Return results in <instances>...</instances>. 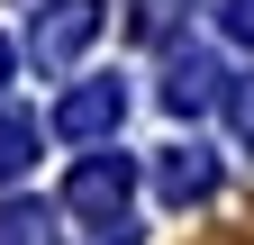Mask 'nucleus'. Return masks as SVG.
Returning <instances> with one entry per match:
<instances>
[{
	"label": "nucleus",
	"instance_id": "obj_9",
	"mask_svg": "<svg viewBox=\"0 0 254 245\" xmlns=\"http://www.w3.org/2000/svg\"><path fill=\"white\" fill-rule=\"evenodd\" d=\"M218 27H227L236 46H254V0H218Z\"/></svg>",
	"mask_w": 254,
	"mask_h": 245
},
{
	"label": "nucleus",
	"instance_id": "obj_7",
	"mask_svg": "<svg viewBox=\"0 0 254 245\" xmlns=\"http://www.w3.org/2000/svg\"><path fill=\"white\" fill-rule=\"evenodd\" d=\"M27 155H37V118H27V109H0V182H9Z\"/></svg>",
	"mask_w": 254,
	"mask_h": 245
},
{
	"label": "nucleus",
	"instance_id": "obj_4",
	"mask_svg": "<svg viewBox=\"0 0 254 245\" xmlns=\"http://www.w3.org/2000/svg\"><path fill=\"white\" fill-rule=\"evenodd\" d=\"M154 191H164L173 209H200V200L218 191V164H209V155H190V145H182V155H164V164H154Z\"/></svg>",
	"mask_w": 254,
	"mask_h": 245
},
{
	"label": "nucleus",
	"instance_id": "obj_6",
	"mask_svg": "<svg viewBox=\"0 0 254 245\" xmlns=\"http://www.w3.org/2000/svg\"><path fill=\"white\" fill-rule=\"evenodd\" d=\"M0 245H55V209L46 200H9L0 209Z\"/></svg>",
	"mask_w": 254,
	"mask_h": 245
},
{
	"label": "nucleus",
	"instance_id": "obj_1",
	"mask_svg": "<svg viewBox=\"0 0 254 245\" xmlns=\"http://www.w3.org/2000/svg\"><path fill=\"white\" fill-rule=\"evenodd\" d=\"M127 191H136V164H127V155H91V164L73 173V191H64V200L91 218L82 245H127V236H136V227H127Z\"/></svg>",
	"mask_w": 254,
	"mask_h": 245
},
{
	"label": "nucleus",
	"instance_id": "obj_2",
	"mask_svg": "<svg viewBox=\"0 0 254 245\" xmlns=\"http://www.w3.org/2000/svg\"><path fill=\"white\" fill-rule=\"evenodd\" d=\"M100 18H109L100 0H46V18L27 27V46H37V64H46V73H64V64H73V55H82L91 37H100Z\"/></svg>",
	"mask_w": 254,
	"mask_h": 245
},
{
	"label": "nucleus",
	"instance_id": "obj_10",
	"mask_svg": "<svg viewBox=\"0 0 254 245\" xmlns=\"http://www.w3.org/2000/svg\"><path fill=\"white\" fill-rule=\"evenodd\" d=\"M0 82H9V37H0Z\"/></svg>",
	"mask_w": 254,
	"mask_h": 245
},
{
	"label": "nucleus",
	"instance_id": "obj_3",
	"mask_svg": "<svg viewBox=\"0 0 254 245\" xmlns=\"http://www.w3.org/2000/svg\"><path fill=\"white\" fill-rule=\"evenodd\" d=\"M118 118H127V91H118V82H82L73 100L55 109V127H64V136H109Z\"/></svg>",
	"mask_w": 254,
	"mask_h": 245
},
{
	"label": "nucleus",
	"instance_id": "obj_8",
	"mask_svg": "<svg viewBox=\"0 0 254 245\" xmlns=\"http://www.w3.org/2000/svg\"><path fill=\"white\" fill-rule=\"evenodd\" d=\"M227 118H236V136L254 145V73H236V91H227Z\"/></svg>",
	"mask_w": 254,
	"mask_h": 245
},
{
	"label": "nucleus",
	"instance_id": "obj_5",
	"mask_svg": "<svg viewBox=\"0 0 254 245\" xmlns=\"http://www.w3.org/2000/svg\"><path fill=\"white\" fill-rule=\"evenodd\" d=\"M218 100V73H209V55H173V73H164V109L173 118H200Z\"/></svg>",
	"mask_w": 254,
	"mask_h": 245
}]
</instances>
